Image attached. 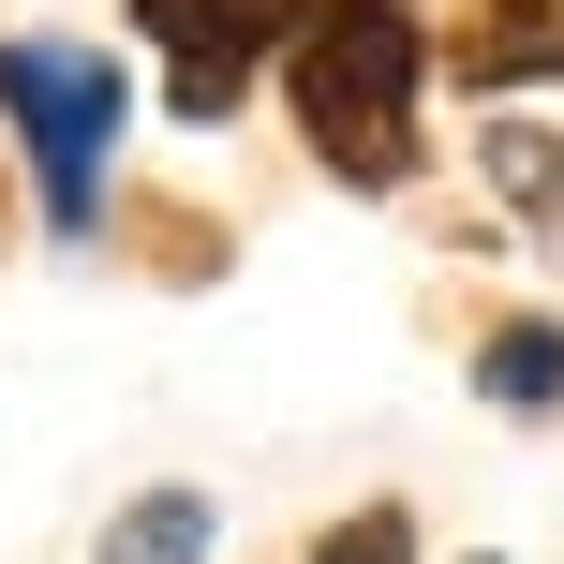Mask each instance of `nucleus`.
<instances>
[{
  "mask_svg": "<svg viewBox=\"0 0 564 564\" xmlns=\"http://www.w3.org/2000/svg\"><path fill=\"white\" fill-rule=\"evenodd\" d=\"M282 105H297L312 164H327L341 194H401V178L431 164V134H416V105H431L416 0H312L297 45H282Z\"/></svg>",
  "mask_w": 564,
  "mask_h": 564,
  "instance_id": "f257e3e1",
  "label": "nucleus"
},
{
  "mask_svg": "<svg viewBox=\"0 0 564 564\" xmlns=\"http://www.w3.org/2000/svg\"><path fill=\"white\" fill-rule=\"evenodd\" d=\"M0 134H15L30 194H45L59 238H105L119 208V134H134V75L75 30H15L0 45Z\"/></svg>",
  "mask_w": 564,
  "mask_h": 564,
  "instance_id": "f03ea898",
  "label": "nucleus"
},
{
  "mask_svg": "<svg viewBox=\"0 0 564 564\" xmlns=\"http://www.w3.org/2000/svg\"><path fill=\"white\" fill-rule=\"evenodd\" d=\"M297 15H312V0H134V30L164 45V105L194 119V134L238 119V89L297 45Z\"/></svg>",
  "mask_w": 564,
  "mask_h": 564,
  "instance_id": "7ed1b4c3",
  "label": "nucleus"
},
{
  "mask_svg": "<svg viewBox=\"0 0 564 564\" xmlns=\"http://www.w3.org/2000/svg\"><path fill=\"white\" fill-rule=\"evenodd\" d=\"M476 401L490 416H564V312H506L476 341Z\"/></svg>",
  "mask_w": 564,
  "mask_h": 564,
  "instance_id": "20e7f679",
  "label": "nucleus"
},
{
  "mask_svg": "<svg viewBox=\"0 0 564 564\" xmlns=\"http://www.w3.org/2000/svg\"><path fill=\"white\" fill-rule=\"evenodd\" d=\"M208 550H224V506H208V490H178V476L134 490V506L89 535V564H208Z\"/></svg>",
  "mask_w": 564,
  "mask_h": 564,
  "instance_id": "39448f33",
  "label": "nucleus"
},
{
  "mask_svg": "<svg viewBox=\"0 0 564 564\" xmlns=\"http://www.w3.org/2000/svg\"><path fill=\"white\" fill-rule=\"evenodd\" d=\"M476 164H490V194H506L535 238H564V119H490Z\"/></svg>",
  "mask_w": 564,
  "mask_h": 564,
  "instance_id": "423d86ee",
  "label": "nucleus"
},
{
  "mask_svg": "<svg viewBox=\"0 0 564 564\" xmlns=\"http://www.w3.org/2000/svg\"><path fill=\"white\" fill-rule=\"evenodd\" d=\"M312 564H431V550H416V506H357V520H327V535H312Z\"/></svg>",
  "mask_w": 564,
  "mask_h": 564,
  "instance_id": "0eeeda50",
  "label": "nucleus"
},
{
  "mask_svg": "<svg viewBox=\"0 0 564 564\" xmlns=\"http://www.w3.org/2000/svg\"><path fill=\"white\" fill-rule=\"evenodd\" d=\"M460 564H506V550H460Z\"/></svg>",
  "mask_w": 564,
  "mask_h": 564,
  "instance_id": "6e6552de",
  "label": "nucleus"
},
{
  "mask_svg": "<svg viewBox=\"0 0 564 564\" xmlns=\"http://www.w3.org/2000/svg\"><path fill=\"white\" fill-rule=\"evenodd\" d=\"M0 149H15V134H0Z\"/></svg>",
  "mask_w": 564,
  "mask_h": 564,
  "instance_id": "1a4fd4ad",
  "label": "nucleus"
}]
</instances>
